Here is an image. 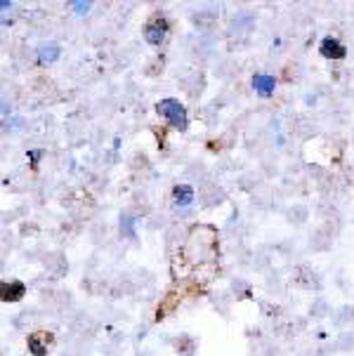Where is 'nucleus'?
I'll return each mask as SVG.
<instances>
[{"mask_svg": "<svg viewBox=\"0 0 354 356\" xmlns=\"http://www.w3.org/2000/svg\"><path fill=\"white\" fill-rule=\"evenodd\" d=\"M59 54H62V47L57 43H45L38 47V62L40 64H52L59 59Z\"/></svg>", "mask_w": 354, "mask_h": 356, "instance_id": "13", "label": "nucleus"}, {"mask_svg": "<svg viewBox=\"0 0 354 356\" xmlns=\"http://www.w3.org/2000/svg\"><path fill=\"white\" fill-rule=\"evenodd\" d=\"M314 314H326V307H323V302H316V307H314Z\"/></svg>", "mask_w": 354, "mask_h": 356, "instance_id": "20", "label": "nucleus"}, {"mask_svg": "<svg viewBox=\"0 0 354 356\" xmlns=\"http://www.w3.org/2000/svg\"><path fill=\"white\" fill-rule=\"evenodd\" d=\"M288 217H291V222H298V225H303V222L309 217V213H307V208H303V205H296V208H291Z\"/></svg>", "mask_w": 354, "mask_h": 356, "instance_id": "16", "label": "nucleus"}, {"mask_svg": "<svg viewBox=\"0 0 354 356\" xmlns=\"http://www.w3.org/2000/svg\"><path fill=\"white\" fill-rule=\"evenodd\" d=\"M293 281H296L300 288H321L319 276H316L309 267H305V264L298 267V271L293 274Z\"/></svg>", "mask_w": 354, "mask_h": 356, "instance_id": "8", "label": "nucleus"}, {"mask_svg": "<svg viewBox=\"0 0 354 356\" xmlns=\"http://www.w3.org/2000/svg\"><path fill=\"white\" fill-rule=\"evenodd\" d=\"M24 293H26V286L19 281H12V283H5L3 286V300L5 302H19L24 298Z\"/></svg>", "mask_w": 354, "mask_h": 356, "instance_id": "12", "label": "nucleus"}, {"mask_svg": "<svg viewBox=\"0 0 354 356\" xmlns=\"http://www.w3.org/2000/svg\"><path fill=\"white\" fill-rule=\"evenodd\" d=\"M215 22V15L213 12H199V15H194V24L196 26H211V24Z\"/></svg>", "mask_w": 354, "mask_h": 356, "instance_id": "17", "label": "nucleus"}, {"mask_svg": "<svg viewBox=\"0 0 354 356\" xmlns=\"http://www.w3.org/2000/svg\"><path fill=\"white\" fill-rule=\"evenodd\" d=\"M222 198H225V194H222V189L218 184L208 182V179H203L201 186H199V201L201 205H215L220 203Z\"/></svg>", "mask_w": 354, "mask_h": 356, "instance_id": "4", "label": "nucleus"}, {"mask_svg": "<svg viewBox=\"0 0 354 356\" xmlns=\"http://www.w3.org/2000/svg\"><path fill=\"white\" fill-rule=\"evenodd\" d=\"M253 22H255V17L250 15V12H239V15L232 19L230 31L232 33H248L250 29H253Z\"/></svg>", "mask_w": 354, "mask_h": 356, "instance_id": "10", "label": "nucleus"}, {"mask_svg": "<svg viewBox=\"0 0 354 356\" xmlns=\"http://www.w3.org/2000/svg\"><path fill=\"white\" fill-rule=\"evenodd\" d=\"M321 54L326 59H345V54H347V50H345V45L340 43L338 38H331V35H328V38H323L321 40Z\"/></svg>", "mask_w": 354, "mask_h": 356, "instance_id": "6", "label": "nucleus"}, {"mask_svg": "<svg viewBox=\"0 0 354 356\" xmlns=\"http://www.w3.org/2000/svg\"><path fill=\"white\" fill-rule=\"evenodd\" d=\"M331 243H333V234L328 232L326 227H323V229H316V232L309 236V245H312L314 250H326V248H331Z\"/></svg>", "mask_w": 354, "mask_h": 356, "instance_id": "11", "label": "nucleus"}, {"mask_svg": "<svg viewBox=\"0 0 354 356\" xmlns=\"http://www.w3.org/2000/svg\"><path fill=\"white\" fill-rule=\"evenodd\" d=\"M215 243H218V234L213 227H194L187 232L182 252L191 264H203L215 255Z\"/></svg>", "mask_w": 354, "mask_h": 356, "instance_id": "1", "label": "nucleus"}, {"mask_svg": "<svg viewBox=\"0 0 354 356\" xmlns=\"http://www.w3.org/2000/svg\"><path fill=\"white\" fill-rule=\"evenodd\" d=\"M121 236H128V238L135 236V215L133 213L121 215Z\"/></svg>", "mask_w": 354, "mask_h": 356, "instance_id": "15", "label": "nucleus"}, {"mask_svg": "<svg viewBox=\"0 0 354 356\" xmlns=\"http://www.w3.org/2000/svg\"><path fill=\"white\" fill-rule=\"evenodd\" d=\"M194 198H196V191L191 184L172 186V201H175V205H179V208H189V205L194 203Z\"/></svg>", "mask_w": 354, "mask_h": 356, "instance_id": "7", "label": "nucleus"}, {"mask_svg": "<svg viewBox=\"0 0 354 356\" xmlns=\"http://www.w3.org/2000/svg\"><path fill=\"white\" fill-rule=\"evenodd\" d=\"M253 90L260 97H272L277 90V78L272 74H255L253 76Z\"/></svg>", "mask_w": 354, "mask_h": 356, "instance_id": "5", "label": "nucleus"}, {"mask_svg": "<svg viewBox=\"0 0 354 356\" xmlns=\"http://www.w3.org/2000/svg\"><path fill=\"white\" fill-rule=\"evenodd\" d=\"M156 113H159L161 118L166 120L170 128H175L179 132L187 130L189 125V116H187V108H184V104L175 97H166L161 99L159 104H156Z\"/></svg>", "mask_w": 354, "mask_h": 356, "instance_id": "2", "label": "nucleus"}, {"mask_svg": "<svg viewBox=\"0 0 354 356\" xmlns=\"http://www.w3.org/2000/svg\"><path fill=\"white\" fill-rule=\"evenodd\" d=\"M168 33V22L166 19H154L144 26V38H147L149 45H161L166 40Z\"/></svg>", "mask_w": 354, "mask_h": 356, "instance_id": "3", "label": "nucleus"}, {"mask_svg": "<svg viewBox=\"0 0 354 356\" xmlns=\"http://www.w3.org/2000/svg\"><path fill=\"white\" fill-rule=\"evenodd\" d=\"M352 347H354V335H343V337H340L338 349H352Z\"/></svg>", "mask_w": 354, "mask_h": 356, "instance_id": "18", "label": "nucleus"}, {"mask_svg": "<svg viewBox=\"0 0 354 356\" xmlns=\"http://www.w3.org/2000/svg\"><path fill=\"white\" fill-rule=\"evenodd\" d=\"M309 356H326V354H323V352H314V354H309Z\"/></svg>", "mask_w": 354, "mask_h": 356, "instance_id": "21", "label": "nucleus"}, {"mask_svg": "<svg viewBox=\"0 0 354 356\" xmlns=\"http://www.w3.org/2000/svg\"><path fill=\"white\" fill-rule=\"evenodd\" d=\"M47 337L52 335H45V333H38V335H31L29 337V352L33 356H45L47 354V347H50V342H43Z\"/></svg>", "mask_w": 354, "mask_h": 356, "instance_id": "14", "label": "nucleus"}, {"mask_svg": "<svg viewBox=\"0 0 354 356\" xmlns=\"http://www.w3.org/2000/svg\"><path fill=\"white\" fill-rule=\"evenodd\" d=\"M90 8H92L90 3H76L74 5V12H76V15H88Z\"/></svg>", "mask_w": 354, "mask_h": 356, "instance_id": "19", "label": "nucleus"}, {"mask_svg": "<svg viewBox=\"0 0 354 356\" xmlns=\"http://www.w3.org/2000/svg\"><path fill=\"white\" fill-rule=\"evenodd\" d=\"M179 86H182V90L189 95V97H199V95L203 92V88H206V81H203L201 74H191L187 78H182Z\"/></svg>", "mask_w": 354, "mask_h": 356, "instance_id": "9", "label": "nucleus"}]
</instances>
